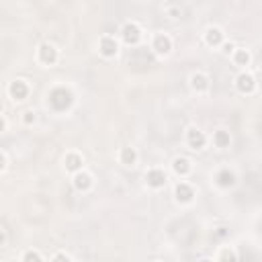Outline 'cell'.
<instances>
[{"label":"cell","mask_w":262,"mask_h":262,"mask_svg":"<svg viewBox=\"0 0 262 262\" xmlns=\"http://www.w3.org/2000/svg\"><path fill=\"white\" fill-rule=\"evenodd\" d=\"M121 37H123V41H125V43L135 45L139 39H142V29H139V25H137V23L127 21L123 27H121Z\"/></svg>","instance_id":"obj_1"},{"label":"cell","mask_w":262,"mask_h":262,"mask_svg":"<svg viewBox=\"0 0 262 262\" xmlns=\"http://www.w3.org/2000/svg\"><path fill=\"white\" fill-rule=\"evenodd\" d=\"M49 102H51V107H54V109L62 111V109L68 107L70 102H72V94H70L66 88H56V90H51V94H49Z\"/></svg>","instance_id":"obj_2"},{"label":"cell","mask_w":262,"mask_h":262,"mask_svg":"<svg viewBox=\"0 0 262 262\" xmlns=\"http://www.w3.org/2000/svg\"><path fill=\"white\" fill-rule=\"evenodd\" d=\"M37 56H39V62H41V64L51 66V64L58 62V49L51 45V43H41V45H39V51H37Z\"/></svg>","instance_id":"obj_3"},{"label":"cell","mask_w":262,"mask_h":262,"mask_svg":"<svg viewBox=\"0 0 262 262\" xmlns=\"http://www.w3.org/2000/svg\"><path fill=\"white\" fill-rule=\"evenodd\" d=\"M98 49L104 58H113L119 51V43L115 37H111V35H104V37H100V41H98Z\"/></svg>","instance_id":"obj_4"},{"label":"cell","mask_w":262,"mask_h":262,"mask_svg":"<svg viewBox=\"0 0 262 262\" xmlns=\"http://www.w3.org/2000/svg\"><path fill=\"white\" fill-rule=\"evenodd\" d=\"M236 86H238V90H240L242 94H250V92H254V88H256V80H254L252 74L242 72V74L236 78Z\"/></svg>","instance_id":"obj_5"},{"label":"cell","mask_w":262,"mask_h":262,"mask_svg":"<svg viewBox=\"0 0 262 262\" xmlns=\"http://www.w3.org/2000/svg\"><path fill=\"white\" fill-rule=\"evenodd\" d=\"M152 47L156 49V54H160V56H166V54H170V49H172V39L168 37L166 33H158L154 37V43H152Z\"/></svg>","instance_id":"obj_6"},{"label":"cell","mask_w":262,"mask_h":262,"mask_svg":"<svg viewBox=\"0 0 262 262\" xmlns=\"http://www.w3.org/2000/svg\"><path fill=\"white\" fill-rule=\"evenodd\" d=\"M205 142H207V137H205V133H203L201 129L190 127V129L186 131V144L193 148V150H201V148L205 146Z\"/></svg>","instance_id":"obj_7"},{"label":"cell","mask_w":262,"mask_h":262,"mask_svg":"<svg viewBox=\"0 0 262 262\" xmlns=\"http://www.w3.org/2000/svg\"><path fill=\"white\" fill-rule=\"evenodd\" d=\"M146 180H148V184H150L152 188H160V186L166 184V172L160 170V168H152V170H148V174H146Z\"/></svg>","instance_id":"obj_8"},{"label":"cell","mask_w":262,"mask_h":262,"mask_svg":"<svg viewBox=\"0 0 262 262\" xmlns=\"http://www.w3.org/2000/svg\"><path fill=\"white\" fill-rule=\"evenodd\" d=\"M8 94H10L14 100H23V98H27V94H29V86H27V82H25V80H14V82L8 86Z\"/></svg>","instance_id":"obj_9"},{"label":"cell","mask_w":262,"mask_h":262,"mask_svg":"<svg viewBox=\"0 0 262 262\" xmlns=\"http://www.w3.org/2000/svg\"><path fill=\"white\" fill-rule=\"evenodd\" d=\"M174 195H176V201H180V203H190L195 197V190L190 188L186 182H178L176 188H174Z\"/></svg>","instance_id":"obj_10"},{"label":"cell","mask_w":262,"mask_h":262,"mask_svg":"<svg viewBox=\"0 0 262 262\" xmlns=\"http://www.w3.org/2000/svg\"><path fill=\"white\" fill-rule=\"evenodd\" d=\"M190 86H193V90H197V92H205L209 88V78H207V74L195 72L193 76H190Z\"/></svg>","instance_id":"obj_11"},{"label":"cell","mask_w":262,"mask_h":262,"mask_svg":"<svg viewBox=\"0 0 262 262\" xmlns=\"http://www.w3.org/2000/svg\"><path fill=\"white\" fill-rule=\"evenodd\" d=\"M90 184H92V176H90L88 172H84V170L74 172V186H76L78 190H86V188H90Z\"/></svg>","instance_id":"obj_12"},{"label":"cell","mask_w":262,"mask_h":262,"mask_svg":"<svg viewBox=\"0 0 262 262\" xmlns=\"http://www.w3.org/2000/svg\"><path fill=\"white\" fill-rule=\"evenodd\" d=\"M205 41L207 45H221L223 43V31L219 27H209L207 33H205Z\"/></svg>","instance_id":"obj_13"},{"label":"cell","mask_w":262,"mask_h":262,"mask_svg":"<svg viewBox=\"0 0 262 262\" xmlns=\"http://www.w3.org/2000/svg\"><path fill=\"white\" fill-rule=\"evenodd\" d=\"M66 170H70V172H78V170H82V156L80 154H68L66 156Z\"/></svg>","instance_id":"obj_14"},{"label":"cell","mask_w":262,"mask_h":262,"mask_svg":"<svg viewBox=\"0 0 262 262\" xmlns=\"http://www.w3.org/2000/svg\"><path fill=\"white\" fill-rule=\"evenodd\" d=\"M215 180H217L219 186H232V184L236 182V174H234L232 170L225 168V170H219V172H217Z\"/></svg>","instance_id":"obj_15"},{"label":"cell","mask_w":262,"mask_h":262,"mask_svg":"<svg viewBox=\"0 0 262 262\" xmlns=\"http://www.w3.org/2000/svg\"><path fill=\"white\" fill-rule=\"evenodd\" d=\"M172 168H174V172L176 174H180V176H186V174L190 172V160L188 158H176L174 160V164H172Z\"/></svg>","instance_id":"obj_16"},{"label":"cell","mask_w":262,"mask_h":262,"mask_svg":"<svg viewBox=\"0 0 262 262\" xmlns=\"http://www.w3.org/2000/svg\"><path fill=\"white\" fill-rule=\"evenodd\" d=\"M213 144H215L217 148H228V146H230V133L223 131V129L215 131V133H213Z\"/></svg>","instance_id":"obj_17"},{"label":"cell","mask_w":262,"mask_h":262,"mask_svg":"<svg viewBox=\"0 0 262 262\" xmlns=\"http://www.w3.org/2000/svg\"><path fill=\"white\" fill-rule=\"evenodd\" d=\"M135 160H137V152L133 148H123V150H121V162H123L125 166L135 164Z\"/></svg>","instance_id":"obj_18"},{"label":"cell","mask_w":262,"mask_h":262,"mask_svg":"<svg viewBox=\"0 0 262 262\" xmlns=\"http://www.w3.org/2000/svg\"><path fill=\"white\" fill-rule=\"evenodd\" d=\"M234 62L238 66H248L250 64V54H248V49H236L234 51Z\"/></svg>","instance_id":"obj_19"},{"label":"cell","mask_w":262,"mask_h":262,"mask_svg":"<svg viewBox=\"0 0 262 262\" xmlns=\"http://www.w3.org/2000/svg\"><path fill=\"white\" fill-rule=\"evenodd\" d=\"M219 262H238V256L232 248H223L219 254Z\"/></svg>","instance_id":"obj_20"},{"label":"cell","mask_w":262,"mask_h":262,"mask_svg":"<svg viewBox=\"0 0 262 262\" xmlns=\"http://www.w3.org/2000/svg\"><path fill=\"white\" fill-rule=\"evenodd\" d=\"M23 262H43V258L37 250H27L23 256Z\"/></svg>","instance_id":"obj_21"},{"label":"cell","mask_w":262,"mask_h":262,"mask_svg":"<svg viewBox=\"0 0 262 262\" xmlns=\"http://www.w3.org/2000/svg\"><path fill=\"white\" fill-rule=\"evenodd\" d=\"M51 262H70V256L64 254V252H58L54 258H51Z\"/></svg>","instance_id":"obj_22"},{"label":"cell","mask_w":262,"mask_h":262,"mask_svg":"<svg viewBox=\"0 0 262 262\" xmlns=\"http://www.w3.org/2000/svg\"><path fill=\"white\" fill-rule=\"evenodd\" d=\"M23 121H25L27 125H31L33 121H35V113H33V111H27V113H25V117H23Z\"/></svg>","instance_id":"obj_23"},{"label":"cell","mask_w":262,"mask_h":262,"mask_svg":"<svg viewBox=\"0 0 262 262\" xmlns=\"http://www.w3.org/2000/svg\"><path fill=\"white\" fill-rule=\"evenodd\" d=\"M223 51H225V54H234V51H236L234 43H225V45H223Z\"/></svg>","instance_id":"obj_24"},{"label":"cell","mask_w":262,"mask_h":262,"mask_svg":"<svg viewBox=\"0 0 262 262\" xmlns=\"http://www.w3.org/2000/svg\"><path fill=\"white\" fill-rule=\"evenodd\" d=\"M4 166H6V156L0 152V170H4Z\"/></svg>","instance_id":"obj_25"},{"label":"cell","mask_w":262,"mask_h":262,"mask_svg":"<svg viewBox=\"0 0 262 262\" xmlns=\"http://www.w3.org/2000/svg\"><path fill=\"white\" fill-rule=\"evenodd\" d=\"M4 240H6V234H4V230H2V228H0V246L4 244Z\"/></svg>","instance_id":"obj_26"},{"label":"cell","mask_w":262,"mask_h":262,"mask_svg":"<svg viewBox=\"0 0 262 262\" xmlns=\"http://www.w3.org/2000/svg\"><path fill=\"white\" fill-rule=\"evenodd\" d=\"M4 127H6V123H4V119H2V117H0V133H2V131H4Z\"/></svg>","instance_id":"obj_27"},{"label":"cell","mask_w":262,"mask_h":262,"mask_svg":"<svg viewBox=\"0 0 262 262\" xmlns=\"http://www.w3.org/2000/svg\"><path fill=\"white\" fill-rule=\"evenodd\" d=\"M201 262H211V260H201Z\"/></svg>","instance_id":"obj_28"}]
</instances>
